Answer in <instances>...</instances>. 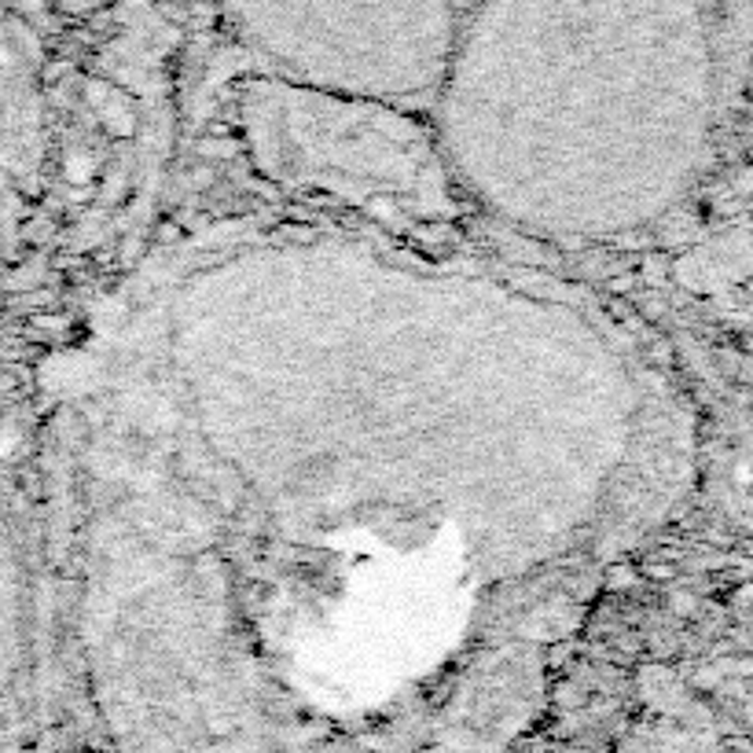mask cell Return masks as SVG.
<instances>
[{
  "label": "cell",
  "mask_w": 753,
  "mask_h": 753,
  "mask_svg": "<svg viewBox=\"0 0 753 753\" xmlns=\"http://www.w3.org/2000/svg\"><path fill=\"white\" fill-rule=\"evenodd\" d=\"M41 448L52 614L159 753H493L698 482L600 295L328 214L144 258Z\"/></svg>",
  "instance_id": "cell-1"
},
{
  "label": "cell",
  "mask_w": 753,
  "mask_h": 753,
  "mask_svg": "<svg viewBox=\"0 0 753 753\" xmlns=\"http://www.w3.org/2000/svg\"><path fill=\"white\" fill-rule=\"evenodd\" d=\"M725 75V0H470L431 125L464 203L548 243H618L695 195Z\"/></svg>",
  "instance_id": "cell-2"
},
{
  "label": "cell",
  "mask_w": 753,
  "mask_h": 753,
  "mask_svg": "<svg viewBox=\"0 0 753 753\" xmlns=\"http://www.w3.org/2000/svg\"><path fill=\"white\" fill-rule=\"evenodd\" d=\"M236 129L279 195L423 247L456 232L464 195L431 118L408 103L265 75L239 85Z\"/></svg>",
  "instance_id": "cell-3"
},
{
  "label": "cell",
  "mask_w": 753,
  "mask_h": 753,
  "mask_svg": "<svg viewBox=\"0 0 753 753\" xmlns=\"http://www.w3.org/2000/svg\"><path fill=\"white\" fill-rule=\"evenodd\" d=\"M470 0H210L269 75L393 103L437 85Z\"/></svg>",
  "instance_id": "cell-4"
},
{
  "label": "cell",
  "mask_w": 753,
  "mask_h": 753,
  "mask_svg": "<svg viewBox=\"0 0 753 753\" xmlns=\"http://www.w3.org/2000/svg\"><path fill=\"white\" fill-rule=\"evenodd\" d=\"M45 4L62 19H92V15H100L111 0H45Z\"/></svg>",
  "instance_id": "cell-5"
}]
</instances>
